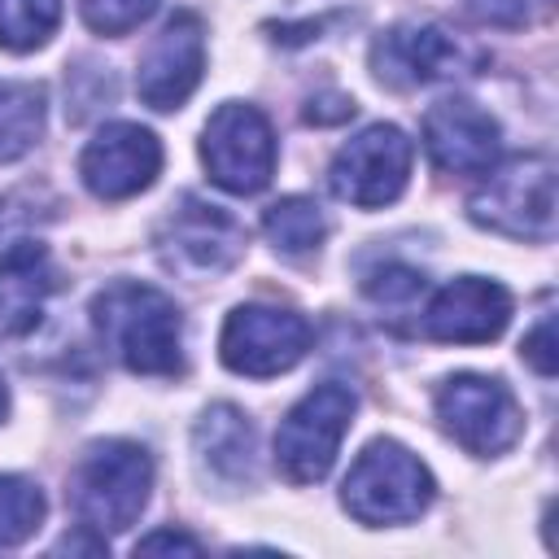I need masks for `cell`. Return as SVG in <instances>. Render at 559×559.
<instances>
[{
  "label": "cell",
  "mask_w": 559,
  "mask_h": 559,
  "mask_svg": "<svg viewBox=\"0 0 559 559\" xmlns=\"http://www.w3.org/2000/svg\"><path fill=\"white\" fill-rule=\"evenodd\" d=\"M92 323L100 345L135 376L183 371V314L179 306L140 280L105 284L92 297Z\"/></svg>",
  "instance_id": "6da1fadb"
},
{
  "label": "cell",
  "mask_w": 559,
  "mask_h": 559,
  "mask_svg": "<svg viewBox=\"0 0 559 559\" xmlns=\"http://www.w3.org/2000/svg\"><path fill=\"white\" fill-rule=\"evenodd\" d=\"M153 489V459L144 445L109 437L83 450L70 476V507L79 515V528L92 533H122L140 520Z\"/></svg>",
  "instance_id": "7a4b0ae2"
},
{
  "label": "cell",
  "mask_w": 559,
  "mask_h": 559,
  "mask_svg": "<svg viewBox=\"0 0 559 559\" xmlns=\"http://www.w3.org/2000/svg\"><path fill=\"white\" fill-rule=\"evenodd\" d=\"M437 485H432V472L397 441H371L345 485H341V502L345 511L358 520V524H406V520H419L432 502Z\"/></svg>",
  "instance_id": "3957f363"
},
{
  "label": "cell",
  "mask_w": 559,
  "mask_h": 559,
  "mask_svg": "<svg viewBox=\"0 0 559 559\" xmlns=\"http://www.w3.org/2000/svg\"><path fill=\"white\" fill-rule=\"evenodd\" d=\"M489 179L472 192V223L515 236V240H550L555 236V162L546 153H524L485 170Z\"/></svg>",
  "instance_id": "277c9868"
},
{
  "label": "cell",
  "mask_w": 559,
  "mask_h": 559,
  "mask_svg": "<svg viewBox=\"0 0 559 559\" xmlns=\"http://www.w3.org/2000/svg\"><path fill=\"white\" fill-rule=\"evenodd\" d=\"M358 411V397L349 384L328 380L310 389L275 428V467L293 485H314L336 463V450L349 432V419Z\"/></svg>",
  "instance_id": "5b68a950"
},
{
  "label": "cell",
  "mask_w": 559,
  "mask_h": 559,
  "mask_svg": "<svg viewBox=\"0 0 559 559\" xmlns=\"http://www.w3.org/2000/svg\"><path fill=\"white\" fill-rule=\"evenodd\" d=\"M201 162L210 179L236 197H253L275 175V131L262 109L227 100L210 114L201 135Z\"/></svg>",
  "instance_id": "8992f818"
},
{
  "label": "cell",
  "mask_w": 559,
  "mask_h": 559,
  "mask_svg": "<svg viewBox=\"0 0 559 559\" xmlns=\"http://www.w3.org/2000/svg\"><path fill=\"white\" fill-rule=\"evenodd\" d=\"M437 419L467 454H502L524 432V411L502 380L489 376H450L437 389Z\"/></svg>",
  "instance_id": "52a82bcc"
},
{
  "label": "cell",
  "mask_w": 559,
  "mask_h": 559,
  "mask_svg": "<svg viewBox=\"0 0 559 559\" xmlns=\"http://www.w3.org/2000/svg\"><path fill=\"white\" fill-rule=\"evenodd\" d=\"M306 349H310L306 314L284 310V306H266V301L236 306L223 323V336H218L223 362L236 376H253V380H266V376L297 367L306 358Z\"/></svg>",
  "instance_id": "ba28073f"
},
{
  "label": "cell",
  "mask_w": 559,
  "mask_h": 559,
  "mask_svg": "<svg viewBox=\"0 0 559 559\" xmlns=\"http://www.w3.org/2000/svg\"><path fill=\"white\" fill-rule=\"evenodd\" d=\"M411 157H415L411 140L393 122H376L358 131L349 144H341V153L332 157L328 183L341 201L358 210H380L402 197L411 179Z\"/></svg>",
  "instance_id": "9c48e42d"
},
{
  "label": "cell",
  "mask_w": 559,
  "mask_h": 559,
  "mask_svg": "<svg viewBox=\"0 0 559 559\" xmlns=\"http://www.w3.org/2000/svg\"><path fill=\"white\" fill-rule=\"evenodd\" d=\"M157 249L170 271H179L188 280H214L245 253V227L223 205L183 197L166 214V223L157 231Z\"/></svg>",
  "instance_id": "30bf717a"
},
{
  "label": "cell",
  "mask_w": 559,
  "mask_h": 559,
  "mask_svg": "<svg viewBox=\"0 0 559 559\" xmlns=\"http://www.w3.org/2000/svg\"><path fill=\"white\" fill-rule=\"evenodd\" d=\"M162 170V144L140 122H105L79 153V175L92 197L127 201L144 192Z\"/></svg>",
  "instance_id": "8fae6325"
},
{
  "label": "cell",
  "mask_w": 559,
  "mask_h": 559,
  "mask_svg": "<svg viewBox=\"0 0 559 559\" xmlns=\"http://www.w3.org/2000/svg\"><path fill=\"white\" fill-rule=\"evenodd\" d=\"M205 70V26L197 13H175L144 48L140 57V74H135V92L148 109H179Z\"/></svg>",
  "instance_id": "7c38bea8"
},
{
  "label": "cell",
  "mask_w": 559,
  "mask_h": 559,
  "mask_svg": "<svg viewBox=\"0 0 559 559\" xmlns=\"http://www.w3.org/2000/svg\"><path fill=\"white\" fill-rule=\"evenodd\" d=\"M424 148L445 175H485L498 166V122L467 96H445L424 114Z\"/></svg>",
  "instance_id": "4fadbf2b"
},
{
  "label": "cell",
  "mask_w": 559,
  "mask_h": 559,
  "mask_svg": "<svg viewBox=\"0 0 559 559\" xmlns=\"http://www.w3.org/2000/svg\"><path fill=\"white\" fill-rule=\"evenodd\" d=\"M511 319V293L498 280L459 275L424 310V332L445 345H485Z\"/></svg>",
  "instance_id": "5bb4252c"
},
{
  "label": "cell",
  "mask_w": 559,
  "mask_h": 559,
  "mask_svg": "<svg viewBox=\"0 0 559 559\" xmlns=\"http://www.w3.org/2000/svg\"><path fill=\"white\" fill-rule=\"evenodd\" d=\"M463 66V48L441 26H393L371 44V70L389 87H424L450 79Z\"/></svg>",
  "instance_id": "9a60e30c"
},
{
  "label": "cell",
  "mask_w": 559,
  "mask_h": 559,
  "mask_svg": "<svg viewBox=\"0 0 559 559\" xmlns=\"http://www.w3.org/2000/svg\"><path fill=\"white\" fill-rule=\"evenodd\" d=\"M57 293V266L39 240H9L0 249V336H26Z\"/></svg>",
  "instance_id": "2e32d148"
},
{
  "label": "cell",
  "mask_w": 559,
  "mask_h": 559,
  "mask_svg": "<svg viewBox=\"0 0 559 559\" xmlns=\"http://www.w3.org/2000/svg\"><path fill=\"white\" fill-rule=\"evenodd\" d=\"M192 441H197V454L201 463L218 476V480H253V424L231 406V402H218L210 406L197 428H192Z\"/></svg>",
  "instance_id": "e0dca14e"
},
{
  "label": "cell",
  "mask_w": 559,
  "mask_h": 559,
  "mask_svg": "<svg viewBox=\"0 0 559 559\" xmlns=\"http://www.w3.org/2000/svg\"><path fill=\"white\" fill-rule=\"evenodd\" d=\"M39 131H44V87L0 83V166L26 157Z\"/></svg>",
  "instance_id": "ac0fdd59"
},
{
  "label": "cell",
  "mask_w": 559,
  "mask_h": 559,
  "mask_svg": "<svg viewBox=\"0 0 559 559\" xmlns=\"http://www.w3.org/2000/svg\"><path fill=\"white\" fill-rule=\"evenodd\" d=\"M262 231H266V240H271L280 253L297 258V253H310V249L323 245L328 218H323V210H319L310 197H284V201L266 205Z\"/></svg>",
  "instance_id": "d6986e66"
},
{
  "label": "cell",
  "mask_w": 559,
  "mask_h": 559,
  "mask_svg": "<svg viewBox=\"0 0 559 559\" xmlns=\"http://www.w3.org/2000/svg\"><path fill=\"white\" fill-rule=\"evenodd\" d=\"M61 22V0H0V48L31 52L52 39Z\"/></svg>",
  "instance_id": "ffe728a7"
},
{
  "label": "cell",
  "mask_w": 559,
  "mask_h": 559,
  "mask_svg": "<svg viewBox=\"0 0 559 559\" xmlns=\"http://www.w3.org/2000/svg\"><path fill=\"white\" fill-rule=\"evenodd\" d=\"M44 520V493L26 476H0V550L22 546Z\"/></svg>",
  "instance_id": "44dd1931"
},
{
  "label": "cell",
  "mask_w": 559,
  "mask_h": 559,
  "mask_svg": "<svg viewBox=\"0 0 559 559\" xmlns=\"http://www.w3.org/2000/svg\"><path fill=\"white\" fill-rule=\"evenodd\" d=\"M362 293L376 306H411L424 293V271H415L406 262H384L362 275Z\"/></svg>",
  "instance_id": "7402d4cb"
},
{
  "label": "cell",
  "mask_w": 559,
  "mask_h": 559,
  "mask_svg": "<svg viewBox=\"0 0 559 559\" xmlns=\"http://www.w3.org/2000/svg\"><path fill=\"white\" fill-rule=\"evenodd\" d=\"M79 4L87 26L100 35H127L157 9V0H79Z\"/></svg>",
  "instance_id": "603a6c76"
},
{
  "label": "cell",
  "mask_w": 559,
  "mask_h": 559,
  "mask_svg": "<svg viewBox=\"0 0 559 559\" xmlns=\"http://www.w3.org/2000/svg\"><path fill=\"white\" fill-rule=\"evenodd\" d=\"M520 354H524V362H528L537 376H546V380L555 376V362H559V358H555V319H550V314L524 336Z\"/></svg>",
  "instance_id": "cb8c5ba5"
},
{
  "label": "cell",
  "mask_w": 559,
  "mask_h": 559,
  "mask_svg": "<svg viewBox=\"0 0 559 559\" xmlns=\"http://www.w3.org/2000/svg\"><path fill=\"white\" fill-rule=\"evenodd\" d=\"M467 9L489 26H520L528 17L524 0H467Z\"/></svg>",
  "instance_id": "d4e9b609"
},
{
  "label": "cell",
  "mask_w": 559,
  "mask_h": 559,
  "mask_svg": "<svg viewBox=\"0 0 559 559\" xmlns=\"http://www.w3.org/2000/svg\"><path fill=\"white\" fill-rule=\"evenodd\" d=\"M162 550L197 555V550H201V542H197V537H188V533H179V528H157V533H148V537H140V542H135V555H162Z\"/></svg>",
  "instance_id": "484cf974"
},
{
  "label": "cell",
  "mask_w": 559,
  "mask_h": 559,
  "mask_svg": "<svg viewBox=\"0 0 559 559\" xmlns=\"http://www.w3.org/2000/svg\"><path fill=\"white\" fill-rule=\"evenodd\" d=\"M4 411H9V389H4V376H0V419H4Z\"/></svg>",
  "instance_id": "4316f807"
}]
</instances>
